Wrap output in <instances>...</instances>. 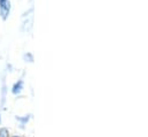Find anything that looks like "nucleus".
I'll return each instance as SVG.
<instances>
[{
  "label": "nucleus",
  "mask_w": 148,
  "mask_h": 137,
  "mask_svg": "<svg viewBox=\"0 0 148 137\" xmlns=\"http://www.w3.org/2000/svg\"><path fill=\"white\" fill-rule=\"evenodd\" d=\"M8 9H9V3H8V1H7V0H1V12H2L3 16H6Z\"/></svg>",
  "instance_id": "nucleus-1"
},
{
  "label": "nucleus",
  "mask_w": 148,
  "mask_h": 137,
  "mask_svg": "<svg viewBox=\"0 0 148 137\" xmlns=\"http://www.w3.org/2000/svg\"><path fill=\"white\" fill-rule=\"evenodd\" d=\"M21 90H22V81H20L18 82V84H15L14 85V88H13V93H20L21 92Z\"/></svg>",
  "instance_id": "nucleus-2"
},
{
  "label": "nucleus",
  "mask_w": 148,
  "mask_h": 137,
  "mask_svg": "<svg viewBox=\"0 0 148 137\" xmlns=\"http://www.w3.org/2000/svg\"><path fill=\"white\" fill-rule=\"evenodd\" d=\"M0 137H8V130L6 128L0 129Z\"/></svg>",
  "instance_id": "nucleus-3"
},
{
  "label": "nucleus",
  "mask_w": 148,
  "mask_h": 137,
  "mask_svg": "<svg viewBox=\"0 0 148 137\" xmlns=\"http://www.w3.org/2000/svg\"><path fill=\"white\" fill-rule=\"evenodd\" d=\"M15 137H17V136H15Z\"/></svg>",
  "instance_id": "nucleus-4"
}]
</instances>
